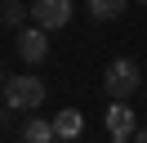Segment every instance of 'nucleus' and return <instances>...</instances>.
Segmentation results:
<instances>
[{
	"instance_id": "1",
	"label": "nucleus",
	"mask_w": 147,
	"mask_h": 143,
	"mask_svg": "<svg viewBox=\"0 0 147 143\" xmlns=\"http://www.w3.org/2000/svg\"><path fill=\"white\" fill-rule=\"evenodd\" d=\"M5 103H9L13 112H36V107L45 103V80L40 76H9Z\"/></svg>"
},
{
	"instance_id": "2",
	"label": "nucleus",
	"mask_w": 147,
	"mask_h": 143,
	"mask_svg": "<svg viewBox=\"0 0 147 143\" xmlns=\"http://www.w3.org/2000/svg\"><path fill=\"white\" fill-rule=\"evenodd\" d=\"M102 89H107L111 98H129V94L138 89V67H134L129 58H116V63L107 67V76H102Z\"/></svg>"
},
{
	"instance_id": "3",
	"label": "nucleus",
	"mask_w": 147,
	"mask_h": 143,
	"mask_svg": "<svg viewBox=\"0 0 147 143\" xmlns=\"http://www.w3.org/2000/svg\"><path fill=\"white\" fill-rule=\"evenodd\" d=\"M31 18H36V27H45V31H58V27L71 22V0H36V5H31Z\"/></svg>"
},
{
	"instance_id": "4",
	"label": "nucleus",
	"mask_w": 147,
	"mask_h": 143,
	"mask_svg": "<svg viewBox=\"0 0 147 143\" xmlns=\"http://www.w3.org/2000/svg\"><path fill=\"white\" fill-rule=\"evenodd\" d=\"M18 54H22V63H40L49 54V36H45V27H27V31L18 36Z\"/></svg>"
},
{
	"instance_id": "5",
	"label": "nucleus",
	"mask_w": 147,
	"mask_h": 143,
	"mask_svg": "<svg viewBox=\"0 0 147 143\" xmlns=\"http://www.w3.org/2000/svg\"><path fill=\"white\" fill-rule=\"evenodd\" d=\"M107 130L111 134H134L138 130V116H134V107H129L125 98H111V107H107Z\"/></svg>"
},
{
	"instance_id": "6",
	"label": "nucleus",
	"mask_w": 147,
	"mask_h": 143,
	"mask_svg": "<svg viewBox=\"0 0 147 143\" xmlns=\"http://www.w3.org/2000/svg\"><path fill=\"white\" fill-rule=\"evenodd\" d=\"M80 130H85V116L76 112V107H63V112L54 116V139H76Z\"/></svg>"
},
{
	"instance_id": "7",
	"label": "nucleus",
	"mask_w": 147,
	"mask_h": 143,
	"mask_svg": "<svg viewBox=\"0 0 147 143\" xmlns=\"http://www.w3.org/2000/svg\"><path fill=\"white\" fill-rule=\"evenodd\" d=\"M54 139V121H40V116H31L27 125H22V143H49Z\"/></svg>"
},
{
	"instance_id": "8",
	"label": "nucleus",
	"mask_w": 147,
	"mask_h": 143,
	"mask_svg": "<svg viewBox=\"0 0 147 143\" xmlns=\"http://www.w3.org/2000/svg\"><path fill=\"white\" fill-rule=\"evenodd\" d=\"M89 14L98 18V22H111V18L125 14V0H89Z\"/></svg>"
},
{
	"instance_id": "9",
	"label": "nucleus",
	"mask_w": 147,
	"mask_h": 143,
	"mask_svg": "<svg viewBox=\"0 0 147 143\" xmlns=\"http://www.w3.org/2000/svg\"><path fill=\"white\" fill-rule=\"evenodd\" d=\"M22 14H27V9H22L18 0H0V22H13V27H18Z\"/></svg>"
},
{
	"instance_id": "10",
	"label": "nucleus",
	"mask_w": 147,
	"mask_h": 143,
	"mask_svg": "<svg viewBox=\"0 0 147 143\" xmlns=\"http://www.w3.org/2000/svg\"><path fill=\"white\" fill-rule=\"evenodd\" d=\"M111 143H134V134H111Z\"/></svg>"
},
{
	"instance_id": "11",
	"label": "nucleus",
	"mask_w": 147,
	"mask_h": 143,
	"mask_svg": "<svg viewBox=\"0 0 147 143\" xmlns=\"http://www.w3.org/2000/svg\"><path fill=\"white\" fill-rule=\"evenodd\" d=\"M134 143H147V125H143V130H134Z\"/></svg>"
},
{
	"instance_id": "12",
	"label": "nucleus",
	"mask_w": 147,
	"mask_h": 143,
	"mask_svg": "<svg viewBox=\"0 0 147 143\" xmlns=\"http://www.w3.org/2000/svg\"><path fill=\"white\" fill-rule=\"evenodd\" d=\"M49 143H76V139H49Z\"/></svg>"
},
{
	"instance_id": "13",
	"label": "nucleus",
	"mask_w": 147,
	"mask_h": 143,
	"mask_svg": "<svg viewBox=\"0 0 147 143\" xmlns=\"http://www.w3.org/2000/svg\"><path fill=\"white\" fill-rule=\"evenodd\" d=\"M0 98H5V85H0Z\"/></svg>"
},
{
	"instance_id": "14",
	"label": "nucleus",
	"mask_w": 147,
	"mask_h": 143,
	"mask_svg": "<svg viewBox=\"0 0 147 143\" xmlns=\"http://www.w3.org/2000/svg\"><path fill=\"white\" fill-rule=\"evenodd\" d=\"M143 5H147V0H143Z\"/></svg>"
}]
</instances>
